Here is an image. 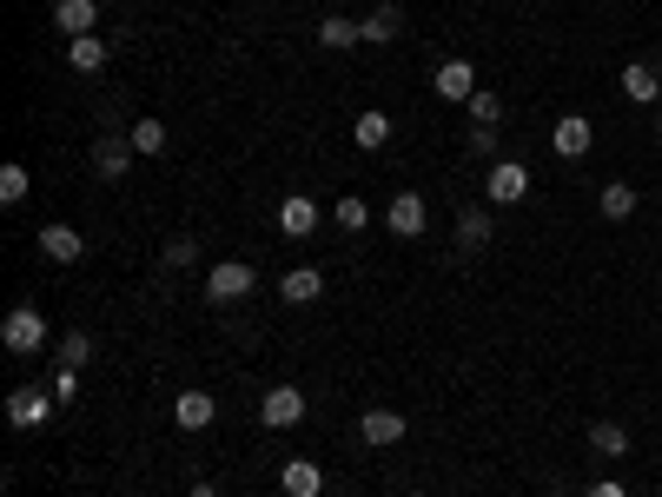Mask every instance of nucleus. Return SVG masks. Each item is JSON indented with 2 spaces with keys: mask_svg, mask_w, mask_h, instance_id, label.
<instances>
[{
  "mask_svg": "<svg viewBox=\"0 0 662 497\" xmlns=\"http://www.w3.org/2000/svg\"><path fill=\"white\" fill-rule=\"evenodd\" d=\"M212 419H219L212 391H180V398H173V425H180V432H206Z\"/></svg>",
  "mask_w": 662,
  "mask_h": 497,
  "instance_id": "4468645a",
  "label": "nucleus"
},
{
  "mask_svg": "<svg viewBox=\"0 0 662 497\" xmlns=\"http://www.w3.org/2000/svg\"><path fill=\"white\" fill-rule=\"evenodd\" d=\"M186 497H219V484H193V490H186Z\"/></svg>",
  "mask_w": 662,
  "mask_h": 497,
  "instance_id": "72a5a7b5",
  "label": "nucleus"
},
{
  "mask_svg": "<svg viewBox=\"0 0 662 497\" xmlns=\"http://www.w3.org/2000/svg\"><path fill=\"white\" fill-rule=\"evenodd\" d=\"M464 153H477V159H490V153H497V126H470V140H464Z\"/></svg>",
  "mask_w": 662,
  "mask_h": 497,
  "instance_id": "7c9ffc66",
  "label": "nucleus"
},
{
  "mask_svg": "<svg viewBox=\"0 0 662 497\" xmlns=\"http://www.w3.org/2000/svg\"><path fill=\"white\" fill-rule=\"evenodd\" d=\"M490 245V213L483 206H464L457 213V253H483Z\"/></svg>",
  "mask_w": 662,
  "mask_h": 497,
  "instance_id": "6ab92c4d",
  "label": "nucleus"
},
{
  "mask_svg": "<svg viewBox=\"0 0 662 497\" xmlns=\"http://www.w3.org/2000/svg\"><path fill=\"white\" fill-rule=\"evenodd\" d=\"M590 146H597V126H590L584 113H563V120L550 126V153L569 159V166H576V159H590Z\"/></svg>",
  "mask_w": 662,
  "mask_h": 497,
  "instance_id": "7ed1b4c3",
  "label": "nucleus"
},
{
  "mask_svg": "<svg viewBox=\"0 0 662 497\" xmlns=\"http://www.w3.org/2000/svg\"><path fill=\"white\" fill-rule=\"evenodd\" d=\"M166 266H173V272H186L193 259H199V239H166V253H159Z\"/></svg>",
  "mask_w": 662,
  "mask_h": 497,
  "instance_id": "c85d7f7f",
  "label": "nucleus"
},
{
  "mask_svg": "<svg viewBox=\"0 0 662 497\" xmlns=\"http://www.w3.org/2000/svg\"><path fill=\"white\" fill-rule=\"evenodd\" d=\"M358 40H365V27L345 21V14H324V21H318V47H331V53H345V47H358Z\"/></svg>",
  "mask_w": 662,
  "mask_h": 497,
  "instance_id": "aec40b11",
  "label": "nucleus"
},
{
  "mask_svg": "<svg viewBox=\"0 0 662 497\" xmlns=\"http://www.w3.org/2000/svg\"><path fill=\"white\" fill-rule=\"evenodd\" d=\"M331 219H339V232H365L371 226V206L365 199H339V206H331Z\"/></svg>",
  "mask_w": 662,
  "mask_h": 497,
  "instance_id": "cd10ccee",
  "label": "nucleus"
},
{
  "mask_svg": "<svg viewBox=\"0 0 662 497\" xmlns=\"http://www.w3.org/2000/svg\"><path fill=\"white\" fill-rule=\"evenodd\" d=\"M623 100L629 107H662V73L649 60H629L623 66Z\"/></svg>",
  "mask_w": 662,
  "mask_h": 497,
  "instance_id": "9d476101",
  "label": "nucleus"
},
{
  "mask_svg": "<svg viewBox=\"0 0 662 497\" xmlns=\"http://www.w3.org/2000/svg\"><path fill=\"white\" fill-rule=\"evenodd\" d=\"M40 253H47L53 266H73L79 253H87V239H79L73 226H40Z\"/></svg>",
  "mask_w": 662,
  "mask_h": 497,
  "instance_id": "f3484780",
  "label": "nucleus"
},
{
  "mask_svg": "<svg viewBox=\"0 0 662 497\" xmlns=\"http://www.w3.org/2000/svg\"><path fill=\"white\" fill-rule=\"evenodd\" d=\"M66 66H79V73H100V66H107V40H100V34H79V40H66Z\"/></svg>",
  "mask_w": 662,
  "mask_h": 497,
  "instance_id": "4be33fe9",
  "label": "nucleus"
},
{
  "mask_svg": "<svg viewBox=\"0 0 662 497\" xmlns=\"http://www.w3.org/2000/svg\"><path fill=\"white\" fill-rule=\"evenodd\" d=\"M47 419H53V391L21 385V391L8 398V425H14V432H34V425H47Z\"/></svg>",
  "mask_w": 662,
  "mask_h": 497,
  "instance_id": "6e6552de",
  "label": "nucleus"
},
{
  "mask_svg": "<svg viewBox=\"0 0 662 497\" xmlns=\"http://www.w3.org/2000/svg\"><path fill=\"white\" fill-rule=\"evenodd\" d=\"M352 140H358L365 153H378V146L391 140V113H378V107H371V113H358V126H352Z\"/></svg>",
  "mask_w": 662,
  "mask_h": 497,
  "instance_id": "5701e85b",
  "label": "nucleus"
},
{
  "mask_svg": "<svg viewBox=\"0 0 662 497\" xmlns=\"http://www.w3.org/2000/svg\"><path fill=\"white\" fill-rule=\"evenodd\" d=\"M0 346H8L14 359H34V352L47 346V318H40V305H14L8 318H0Z\"/></svg>",
  "mask_w": 662,
  "mask_h": 497,
  "instance_id": "f257e3e1",
  "label": "nucleus"
},
{
  "mask_svg": "<svg viewBox=\"0 0 662 497\" xmlns=\"http://www.w3.org/2000/svg\"><path fill=\"white\" fill-rule=\"evenodd\" d=\"M279 299H285V305H318V299H324V272H318V266L285 272V279H279Z\"/></svg>",
  "mask_w": 662,
  "mask_h": 497,
  "instance_id": "dca6fc26",
  "label": "nucleus"
},
{
  "mask_svg": "<svg viewBox=\"0 0 662 497\" xmlns=\"http://www.w3.org/2000/svg\"><path fill=\"white\" fill-rule=\"evenodd\" d=\"M358 27H365V47H391V40L404 34V8H391V0H384V8H378V14H365Z\"/></svg>",
  "mask_w": 662,
  "mask_h": 497,
  "instance_id": "a211bd4d",
  "label": "nucleus"
},
{
  "mask_svg": "<svg viewBox=\"0 0 662 497\" xmlns=\"http://www.w3.org/2000/svg\"><path fill=\"white\" fill-rule=\"evenodd\" d=\"M53 27H60L66 40L94 34V27H100V0H60V8H53Z\"/></svg>",
  "mask_w": 662,
  "mask_h": 497,
  "instance_id": "2eb2a0df",
  "label": "nucleus"
},
{
  "mask_svg": "<svg viewBox=\"0 0 662 497\" xmlns=\"http://www.w3.org/2000/svg\"><path fill=\"white\" fill-rule=\"evenodd\" d=\"M431 94L451 100V107H470V94H477V66H470V60H444V66L431 73Z\"/></svg>",
  "mask_w": 662,
  "mask_h": 497,
  "instance_id": "423d86ee",
  "label": "nucleus"
},
{
  "mask_svg": "<svg viewBox=\"0 0 662 497\" xmlns=\"http://www.w3.org/2000/svg\"><path fill=\"white\" fill-rule=\"evenodd\" d=\"M126 140H133V153H139V159H159V153H166V126H159L152 113H146V120H133V133H126Z\"/></svg>",
  "mask_w": 662,
  "mask_h": 497,
  "instance_id": "b1692460",
  "label": "nucleus"
},
{
  "mask_svg": "<svg viewBox=\"0 0 662 497\" xmlns=\"http://www.w3.org/2000/svg\"><path fill=\"white\" fill-rule=\"evenodd\" d=\"M53 398H60V404H66V398H79V372H73V365H60V372H53Z\"/></svg>",
  "mask_w": 662,
  "mask_h": 497,
  "instance_id": "2f4dec72",
  "label": "nucleus"
},
{
  "mask_svg": "<svg viewBox=\"0 0 662 497\" xmlns=\"http://www.w3.org/2000/svg\"><path fill=\"white\" fill-rule=\"evenodd\" d=\"M253 279H259V272L245 266V259H225V266H212V272H206V299H212V305H232V299L253 292Z\"/></svg>",
  "mask_w": 662,
  "mask_h": 497,
  "instance_id": "39448f33",
  "label": "nucleus"
},
{
  "mask_svg": "<svg viewBox=\"0 0 662 497\" xmlns=\"http://www.w3.org/2000/svg\"><path fill=\"white\" fill-rule=\"evenodd\" d=\"M34 180H27V166H0V206H27Z\"/></svg>",
  "mask_w": 662,
  "mask_h": 497,
  "instance_id": "a878e982",
  "label": "nucleus"
},
{
  "mask_svg": "<svg viewBox=\"0 0 662 497\" xmlns=\"http://www.w3.org/2000/svg\"><path fill=\"white\" fill-rule=\"evenodd\" d=\"M358 438L378 445V451H384V445H404V438H410V419H404V411H384V404H378V411H358Z\"/></svg>",
  "mask_w": 662,
  "mask_h": 497,
  "instance_id": "1a4fd4ad",
  "label": "nucleus"
},
{
  "mask_svg": "<svg viewBox=\"0 0 662 497\" xmlns=\"http://www.w3.org/2000/svg\"><path fill=\"white\" fill-rule=\"evenodd\" d=\"M139 153H133V140H120V133H107V140H94V173L113 186V180H126V166H133Z\"/></svg>",
  "mask_w": 662,
  "mask_h": 497,
  "instance_id": "9b49d317",
  "label": "nucleus"
},
{
  "mask_svg": "<svg viewBox=\"0 0 662 497\" xmlns=\"http://www.w3.org/2000/svg\"><path fill=\"white\" fill-rule=\"evenodd\" d=\"M590 451H597V458H629V425L597 419V425H590Z\"/></svg>",
  "mask_w": 662,
  "mask_h": 497,
  "instance_id": "412c9836",
  "label": "nucleus"
},
{
  "mask_svg": "<svg viewBox=\"0 0 662 497\" xmlns=\"http://www.w3.org/2000/svg\"><path fill=\"white\" fill-rule=\"evenodd\" d=\"M87 359H94V331H66V339H60V365H73V372H79Z\"/></svg>",
  "mask_w": 662,
  "mask_h": 497,
  "instance_id": "bb28decb",
  "label": "nucleus"
},
{
  "mask_svg": "<svg viewBox=\"0 0 662 497\" xmlns=\"http://www.w3.org/2000/svg\"><path fill=\"white\" fill-rule=\"evenodd\" d=\"M483 199H497V206H524V199H530V166H524V159H490Z\"/></svg>",
  "mask_w": 662,
  "mask_h": 497,
  "instance_id": "f03ea898",
  "label": "nucleus"
},
{
  "mask_svg": "<svg viewBox=\"0 0 662 497\" xmlns=\"http://www.w3.org/2000/svg\"><path fill=\"white\" fill-rule=\"evenodd\" d=\"M655 133H662V113H655Z\"/></svg>",
  "mask_w": 662,
  "mask_h": 497,
  "instance_id": "f704fd0d",
  "label": "nucleus"
},
{
  "mask_svg": "<svg viewBox=\"0 0 662 497\" xmlns=\"http://www.w3.org/2000/svg\"><path fill=\"white\" fill-rule=\"evenodd\" d=\"M279 490H285V497H324V471H318L311 458H285V464H279Z\"/></svg>",
  "mask_w": 662,
  "mask_h": 497,
  "instance_id": "ddd939ff",
  "label": "nucleus"
},
{
  "mask_svg": "<svg viewBox=\"0 0 662 497\" xmlns=\"http://www.w3.org/2000/svg\"><path fill=\"white\" fill-rule=\"evenodd\" d=\"M259 419H266V432H292V425L305 419V391H298V385H272V391L259 398Z\"/></svg>",
  "mask_w": 662,
  "mask_h": 497,
  "instance_id": "20e7f679",
  "label": "nucleus"
},
{
  "mask_svg": "<svg viewBox=\"0 0 662 497\" xmlns=\"http://www.w3.org/2000/svg\"><path fill=\"white\" fill-rule=\"evenodd\" d=\"M597 213H603V219H629V213H636V186H623V180H610V186L597 193Z\"/></svg>",
  "mask_w": 662,
  "mask_h": 497,
  "instance_id": "393cba45",
  "label": "nucleus"
},
{
  "mask_svg": "<svg viewBox=\"0 0 662 497\" xmlns=\"http://www.w3.org/2000/svg\"><path fill=\"white\" fill-rule=\"evenodd\" d=\"M470 120L477 126H497V120H504V100H497V94H470Z\"/></svg>",
  "mask_w": 662,
  "mask_h": 497,
  "instance_id": "c756f323",
  "label": "nucleus"
},
{
  "mask_svg": "<svg viewBox=\"0 0 662 497\" xmlns=\"http://www.w3.org/2000/svg\"><path fill=\"white\" fill-rule=\"evenodd\" d=\"M318 219H324V213H318V199H305V193L279 199V232H285V239H311V232H318Z\"/></svg>",
  "mask_w": 662,
  "mask_h": 497,
  "instance_id": "f8f14e48",
  "label": "nucleus"
},
{
  "mask_svg": "<svg viewBox=\"0 0 662 497\" xmlns=\"http://www.w3.org/2000/svg\"><path fill=\"white\" fill-rule=\"evenodd\" d=\"M384 226H391L397 239H425V226H431V206H425V193H397V199L384 206Z\"/></svg>",
  "mask_w": 662,
  "mask_h": 497,
  "instance_id": "0eeeda50",
  "label": "nucleus"
},
{
  "mask_svg": "<svg viewBox=\"0 0 662 497\" xmlns=\"http://www.w3.org/2000/svg\"><path fill=\"white\" fill-rule=\"evenodd\" d=\"M584 497H629V490H623V477H597V484H590Z\"/></svg>",
  "mask_w": 662,
  "mask_h": 497,
  "instance_id": "473e14b6",
  "label": "nucleus"
}]
</instances>
